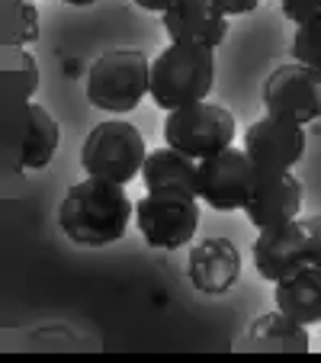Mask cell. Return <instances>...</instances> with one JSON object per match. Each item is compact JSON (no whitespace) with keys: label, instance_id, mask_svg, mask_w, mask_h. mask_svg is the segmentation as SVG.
Masks as SVG:
<instances>
[{"label":"cell","instance_id":"1","mask_svg":"<svg viewBox=\"0 0 321 363\" xmlns=\"http://www.w3.org/2000/svg\"><path fill=\"white\" fill-rule=\"evenodd\" d=\"M132 216H135V203L125 193V184L87 177L64 193L58 225L74 245L106 247L123 238Z\"/></svg>","mask_w":321,"mask_h":363},{"label":"cell","instance_id":"2","mask_svg":"<svg viewBox=\"0 0 321 363\" xmlns=\"http://www.w3.org/2000/svg\"><path fill=\"white\" fill-rule=\"evenodd\" d=\"M215 84V52L203 45L171 42L151 62V100L161 110H180L203 103Z\"/></svg>","mask_w":321,"mask_h":363},{"label":"cell","instance_id":"3","mask_svg":"<svg viewBox=\"0 0 321 363\" xmlns=\"http://www.w3.org/2000/svg\"><path fill=\"white\" fill-rule=\"evenodd\" d=\"M151 94V62L138 48H110L87 71V100L106 113H132Z\"/></svg>","mask_w":321,"mask_h":363},{"label":"cell","instance_id":"4","mask_svg":"<svg viewBox=\"0 0 321 363\" xmlns=\"http://www.w3.org/2000/svg\"><path fill=\"white\" fill-rule=\"evenodd\" d=\"M148 148H145L142 132L132 123L110 119L90 129L81 148V164L87 177H103L113 184H129L142 174Z\"/></svg>","mask_w":321,"mask_h":363},{"label":"cell","instance_id":"5","mask_svg":"<svg viewBox=\"0 0 321 363\" xmlns=\"http://www.w3.org/2000/svg\"><path fill=\"white\" fill-rule=\"evenodd\" d=\"M199 196L186 190H148L135 203V225L157 251H177L199 228Z\"/></svg>","mask_w":321,"mask_h":363},{"label":"cell","instance_id":"6","mask_svg":"<svg viewBox=\"0 0 321 363\" xmlns=\"http://www.w3.org/2000/svg\"><path fill=\"white\" fill-rule=\"evenodd\" d=\"M235 132L238 129H235L232 113L205 100L171 110L164 119V142L196 161L225 151L235 142Z\"/></svg>","mask_w":321,"mask_h":363},{"label":"cell","instance_id":"7","mask_svg":"<svg viewBox=\"0 0 321 363\" xmlns=\"http://www.w3.org/2000/svg\"><path fill=\"white\" fill-rule=\"evenodd\" d=\"M254 180H257V164L244 148H235V145L199 161V199L215 213L244 209Z\"/></svg>","mask_w":321,"mask_h":363},{"label":"cell","instance_id":"8","mask_svg":"<svg viewBox=\"0 0 321 363\" xmlns=\"http://www.w3.org/2000/svg\"><path fill=\"white\" fill-rule=\"evenodd\" d=\"M264 106L270 116L305 125L321 119V71L302 62L280 65L264 81Z\"/></svg>","mask_w":321,"mask_h":363},{"label":"cell","instance_id":"9","mask_svg":"<svg viewBox=\"0 0 321 363\" xmlns=\"http://www.w3.org/2000/svg\"><path fill=\"white\" fill-rule=\"evenodd\" d=\"M241 148L251 155V161L260 171H293L305 155V132L293 119L266 113L257 123L247 125Z\"/></svg>","mask_w":321,"mask_h":363},{"label":"cell","instance_id":"10","mask_svg":"<svg viewBox=\"0 0 321 363\" xmlns=\"http://www.w3.org/2000/svg\"><path fill=\"white\" fill-rule=\"evenodd\" d=\"M254 267L264 280L280 283L283 277H293L308 264V235L299 219L283 222L274 228H260L257 241L251 247Z\"/></svg>","mask_w":321,"mask_h":363},{"label":"cell","instance_id":"11","mask_svg":"<svg viewBox=\"0 0 321 363\" xmlns=\"http://www.w3.org/2000/svg\"><path fill=\"white\" fill-rule=\"evenodd\" d=\"M302 209V184L293 177V171H260L254 190L247 196L244 216L257 228H274L283 222H293Z\"/></svg>","mask_w":321,"mask_h":363},{"label":"cell","instance_id":"12","mask_svg":"<svg viewBox=\"0 0 321 363\" xmlns=\"http://www.w3.org/2000/svg\"><path fill=\"white\" fill-rule=\"evenodd\" d=\"M10 158L23 171H39L55 158L58 142H62V129L42 106L35 103H23L20 116L10 123Z\"/></svg>","mask_w":321,"mask_h":363},{"label":"cell","instance_id":"13","mask_svg":"<svg viewBox=\"0 0 321 363\" xmlns=\"http://www.w3.org/2000/svg\"><path fill=\"white\" fill-rule=\"evenodd\" d=\"M186 274L199 293L222 296L238 283L241 277V254L238 245L228 238H203L186 254Z\"/></svg>","mask_w":321,"mask_h":363},{"label":"cell","instance_id":"14","mask_svg":"<svg viewBox=\"0 0 321 363\" xmlns=\"http://www.w3.org/2000/svg\"><path fill=\"white\" fill-rule=\"evenodd\" d=\"M171 42L215 48L228 35V16L212 0H177L171 10L161 13Z\"/></svg>","mask_w":321,"mask_h":363},{"label":"cell","instance_id":"15","mask_svg":"<svg viewBox=\"0 0 321 363\" xmlns=\"http://www.w3.org/2000/svg\"><path fill=\"white\" fill-rule=\"evenodd\" d=\"M308 347L312 341H308L305 325L289 318L280 308L257 315L244 337L235 344V350H244V354H305Z\"/></svg>","mask_w":321,"mask_h":363},{"label":"cell","instance_id":"16","mask_svg":"<svg viewBox=\"0 0 321 363\" xmlns=\"http://www.w3.org/2000/svg\"><path fill=\"white\" fill-rule=\"evenodd\" d=\"M274 299L280 312H286L289 318L302 322L305 328L321 325V267L305 264L293 277H283L276 283Z\"/></svg>","mask_w":321,"mask_h":363},{"label":"cell","instance_id":"17","mask_svg":"<svg viewBox=\"0 0 321 363\" xmlns=\"http://www.w3.org/2000/svg\"><path fill=\"white\" fill-rule=\"evenodd\" d=\"M142 180L148 190H186L199 196V161L164 145V148L148 151Z\"/></svg>","mask_w":321,"mask_h":363},{"label":"cell","instance_id":"18","mask_svg":"<svg viewBox=\"0 0 321 363\" xmlns=\"http://www.w3.org/2000/svg\"><path fill=\"white\" fill-rule=\"evenodd\" d=\"M39 39V10L33 0H4V48Z\"/></svg>","mask_w":321,"mask_h":363},{"label":"cell","instance_id":"19","mask_svg":"<svg viewBox=\"0 0 321 363\" xmlns=\"http://www.w3.org/2000/svg\"><path fill=\"white\" fill-rule=\"evenodd\" d=\"M4 87L16 100H26L39 87V68L23 48H4Z\"/></svg>","mask_w":321,"mask_h":363},{"label":"cell","instance_id":"20","mask_svg":"<svg viewBox=\"0 0 321 363\" xmlns=\"http://www.w3.org/2000/svg\"><path fill=\"white\" fill-rule=\"evenodd\" d=\"M293 55H295V62H302V65H308V68L321 71V20L305 23V26L295 29Z\"/></svg>","mask_w":321,"mask_h":363},{"label":"cell","instance_id":"21","mask_svg":"<svg viewBox=\"0 0 321 363\" xmlns=\"http://www.w3.org/2000/svg\"><path fill=\"white\" fill-rule=\"evenodd\" d=\"M280 7H283V16L293 20L295 26L321 20V0H280Z\"/></svg>","mask_w":321,"mask_h":363},{"label":"cell","instance_id":"22","mask_svg":"<svg viewBox=\"0 0 321 363\" xmlns=\"http://www.w3.org/2000/svg\"><path fill=\"white\" fill-rule=\"evenodd\" d=\"M302 225L308 235V264L321 267V216H308V219H302Z\"/></svg>","mask_w":321,"mask_h":363},{"label":"cell","instance_id":"23","mask_svg":"<svg viewBox=\"0 0 321 363\" xmlns=\"http://www.w3.org/2000/svg\"><path fill=\"white\" fill-rule=\"evenodd\" d=\"M215 7L222 10L225 16H241V13H251V10H257L260 0H212Z\"/></svg>","mask_w":321,"mask_h":363},{"label":"cell","instance_id":"24","mask_svg":"<svg viewBox=\"0 0 321 363\" xmlns=\"http://www.w3.org/2000/svg\"><path fill=\"white\" fill-rule=\"evenodd\" d=\"M142 10H154V13H164V10H171L177 0H135Z\"/></svg>","mask_w":321,"mask_h":363},{"label":"cell","instance_id":"25","mask_svg":"<svg viewBox=\"0 0 321 363\" xmlns=\"http://www.w3.org/2000/svg\"><path fill=\"white\" fill-rule=\"evenodd\" d=\"M64 4H74V7H90V4H96V0H64Z\"/></svg>","mask_w":321,"mask_h":363}]
</instances>
